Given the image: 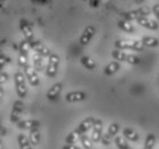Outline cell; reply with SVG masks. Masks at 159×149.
Listing matches in <instances>:
<instances>
[{
  "instance_id": "ffe728a7",
  "label": "cell",
  "mask_w": 159,
  "mask_h": 149,
  "mask_svg": "<svg viewBox=\"0 0 159 149\" xmlns=\"http://www.w3.org/2000/svg\"><path fill=\"white\" fill-rule=\"evenodd\" d=\"M142 43L147 47H157L159 45V40L157 38H155V37H143Z\"/></svg>"
},
{
  "instance_id": "7a4b0ae2",
  "label": "cell",
  "mask_w": 159,
  "mask_h": 149,
  "mask_svg": "<svg viewBox=\"0 0 159 149\" xmlns=\"http://www.w3.org/2000/svg\"><path fill=\"white\" fill-rule=\"evenodd\" d=\"M150 14V9L148 7H143L139 8V9H135V11H129V12H126V13H123V17L124 20H126V21H138L139 18L141 17H145L147 15Z\"/></svg>"
},
{
  "instance_id": "30bf717a",
  "label": "cell",
  "mask_w": 159,
  "mask_h": 149,
  "mask_svg": "<svg viewBox=\"0 0 159 149\" xmlns=\"http://www.w3.org/2000/svg\"><path fill=\"white\" fill-rule=\"evenodd\" d=\"M102 128H103V123L101 119H96L93 126V133H92V141L100 142L102 138Z\"/></svg>"
},
{
  "instance_id": "ac0fdd59",
  "label": "cell",
  "mask_w": 159,
  "mask_h": 149,
  "mask_svg": "<svg viewBox=\"0 0 159 149\" xmlns=\"http://www.w3.org/2000/svg\"><path fill=\"white\" fill-rule=\"evenodd\" d=\"M118 26H119L123 31H125V32H127V33H135V29H134V26H132V23H129L128 21H126V20H120L119 22H118Z\"/></svg>"
},
{
  "instance_id": "f1b7e54d",
  "label": "cell",
  "mask_w": 159,
  "mask_h": 149,
  "mask_svg": "<svg viewBox=\"0 0 159 149\" xmlns=\"http://www.w3.org/2000/svg\"><path fill=\"white\" fill-rule=\"evenodd\" d=\"M111 55L117 61H126L127 60V55L123 51H112Z\"/></svg>"
},
{
  "instance_id": "52a82bcc",
  "label": "cell",
  "mask_w": 159,
  "mask_h": 149,
  "mask_svg": "<svg viewBox=\"0 0 159 149\" xmlns=\"http://www.w3.org/2000/svg\"><path fill=\"white\" fill-rule=\"evenodd\" d=\"M24 73H25L26 78L29 79V83L31 84V86H38L39 85V77H38L36 69L33 67L28 64L24 68Z\"/></svg>"
},
{
  "instance_id": "484cf974",
  "label": "cell",
  "mask_w": 159,
  "mask_h": 149,
  "mask_svg": "<svg viewBox=\"0 0 159 149\" xmlns=\"http://www.w3.org/2000/svg\"><path fill=\"white\" fill-rule=\"evenodd\" d=\"M80 138H81V135L78 134L76 131H73L65 138V142H66V145H73V143L78 141Z\"/></svg>"
},
{
  "instance_id": "d6986e66",
  "label": "cell",
  "mask_w": 159,
  "mask_h": 149,
  "mask_svg": "<svg viewBox=\"0 0 159 149\" xmlns=\"http://www.w3.org/2000/svg\"><path fill=\"white\" fill-rule=\"evenodd\" d=\"M80 62H81V64L88 70H93V69H95V67H96L95 61L92 60L89 56H83V58H80Z\"/></svg>"
},
{
  "instance_id": "e0dca14e",
  "label": "cell",
  "mask_w": 159,
  "mask_h": 149,
  "mask_svg": "<svg viewBox=\"0 0 159 149\" xmlns=\"http://www.w3.org/2000/svg\"><path fill=\"white\" fill-rule=\"evenodd\" d=\"M119 68H120V66L117 61L111 62V63H109L108 66L104 68V75H107V76H111V75H113V73H116L117 71L119 70Z\"/></svg>"
},
{
  "instance_id": "2e32d148",
  "label": "cell",
  "mask_w": 159,
  "mask_h": 149,
  "mask_svg": "<svg viewBox=\"0 0 159 149\" xmlns=\"http://www.w3.org/2000/svg\"><path fill=\"white\" fill-rule=\"evenodd\" d=\"M124 137L127 139V140H129L132 142H136L139 140V133L135 130L133 128H130V127H126V128H124Z\"/></svg>"
},
{
  "instance_id": "ab89813d",
  "label": "cell",
  "mask_w": 159,
  "mask_h": 149,
  "mask_svg": "<svg viewBox=\"0 0 159 149\" xmlns=\"http://www.w3.org/2000/svg\"><path fill=\"white\" fill-rule=\"evenodd\" d=\"M6 134V130H5L4 127H1V135H5Z\"/></svg>"
},
{
  "instance_id": "6da1fadb",
  "label": "cell",
  "mask_w": 159,
  "mask_h": 149,
  "mask_svg": "<svg viewBox=\"0 0 159 149\" xmlns=\"http://www.w3.org/2000/svg\"><path fill=\"white\" fill-rule=\"evenodd\" d=\"M115 46L118 49H133L136 52H143L144 51V45L142 43V40H129V39H119L115 43Z\"/></svg>"
},
{
  "instance_id": "ba28073f",
  "label": "cell",
  "mask_w": 159,
  "mask_h": 149,
  "mask_svg": "<svg viewBox=\"0 0 159 149\" xmlns=\"http://www.w3.org/2000/svg\"><path fill=\"white\" fill-rule=\"evenodd\" d=\"M20 29L23 32L24 37H25V40L32 43L33 41V30L31 28V24H30L26 20H21L20 21Z\"/></svg>"
},
{
  "instance_id": "e575fe53",
  "label": "cell",
  "mask_w": 159,
  "mask_h": 149,
  "mask_svg": "<svg viewBox=\"0 0 159 149\" xmlns=\"http://www.w3.org/2000/svg\"><path fill=\"white\" fill-rule=\"evenodd\" d=\"M152 13L155 14V16L159 21V4H155L152 6Z\"/></svg>"
},
{
  "instance_id": "f35d334b",
  "label": "cell",
  "mask_w": 159,
  "mask_h": 149,
  "mask_svg": "<svg viewBox=\"0 0 159 149\" xmlns=\"http://www.w3.org/2000/svg\"><path fill=\"white\" fill-rule=\"evenodd\" d=\"M32 2L33 4H41V5H46V4H48V1H38V0H32Z\"/></svg>"
},
{
  "instance_id": "9c48e42d",
  "label": "cell",
  "mask_w": 159,
  "mask_h": 149,
  "mask_svg": "<svg viewBox=\"0 0 159 149\" xmlns=\"http://www.w3.org/2000/svg\"><path fill=\"white\" fill-rule=\"evenodd\" d=\"M31 47H32L33 51H36V53H39L43 56H51L52 55L51 51L40 40H33L32 43H31Z\"/></svg>"
},
{
  "instance_id": "1f68e13d",
  "label": "cell",
  "mask_w": 159,
  "mask_h": 149,
  "mask_svg": "<svg viewBox=\"0 0 159 149\" xmlns=\"http://www.w3.org/2000/svg\"><path fill=\"white\" fill-rule=\"evenodd\" d=\"M112 141V137L109 133H104V134H102V138H101V143L103 146H109L111 143Z\"/></svg>"
},
{
  "instance_id": "7c38bea8",
  "label": "cell",
  "mask_w": 159,
  "mask_h": 149,
  "mask_svg": "<svg viewBox=\"0 0 159 149\" xmlns=\"http://www.w3.org/2000/svg\"><path fill=\"white\" fill-rule=\"evenodd\" d=\"M40 126V122L36 119H25V120H21L20 123H17L18 128H22V130H33V128H37V127Z\"/></svg>"
},
{
  "instance_id": "cb8c5ba5",
  "label": "cell",
  "mask_w": 159,
  "mask_h": 149,
  "mask_svg": "<svg viewBox=\"0 0 159 149\" xmlns=\"http://www.w3.org/2000/svg\"><path fill=\"white\" fill-rule=\"evenodd\" d=\"M115 143L119 149H133L128 143L126 142V140L123 138V137H116L115 139Z\"/></svg>"
},
{
  "instance_id": "5b68a950",
  "label": "cell",
  "mask_w": 159,
  "mask_h": 149,
  "mask_svg": "<svg viewBox=\"0 0 159 149\" xmlns=\"http://www.w3.org/2000/svg\"><path fill=\"white\" fill-rule=\"evenodd\" d=\"M23 110H24V105H23V102L17 100V101L14 102V105H13V109H11V120L13 123H20L21 120L22 116V113H23Z\"/></svg>"
},
{
  "instance_id": "3957f363",
  "label": "cell",
  "mask_w": 159,
  "mask_h": 149,
  "mask_svg": "<svg viewBox=\"0 0 159 149\" xmlns=\"http://www.w3.org/2000/svg\"><path fill=\"white\" fill-rule=\"evenodd\" d=\"M15 85H16V92H17V95L20 98H25L26 93H28V90H26V85H25V76L24 73H22L21 71H17L15 73Z\"/></svg>"
},
{
  "instance_id": "f546056e",
  "label": "cell",
  "mask_w": 159,
  "mask_h": 149,
  "mask_svg": "<svg viewBox=\"0 0 159 149\" xmlns=\"http://www.w3.org/2000/svg\"><path fill=\"white\" fill-rule=\"evenodd\" d=\"M18 64L24 69L29 63H28V54H23V53H20L18 55Z\"/></svg>"
},
{
  "instance_id": "7402d4cb",
  "label": "cell",
  "mask_w": 159,
  "mask_h": 149,
  "mask_svg": "<svg viewBox=\"0 0 159 149\" xmlns=\"http://www.w3.org/2000/svg\"><path fill=\"white\" fill-rule=\"evenodd\" d=\"M17 141H18V145H20V149H32L29 140H28V138L24 134H22V133L18 134Z\"/></svg>"
},
{
  "instance_id": "277c9868",
  "label": "cell",
  "mask_w": 159,
  "mask_h": 149,
  "mask_svg": "<svg viewBox=\"0 0 159 149\" xmlns=\"http://www.w3.org/2000/svg\"><path fill=\"white\" fill-rule=\"evenodd\" d=\"M58 63H60V58H58V55L52 54L51 56H49V58H48L47 69H46V75H47L49 78H54V77L56 76Z\"/></svg>"
},
{
  "instance_id": "d6a6232c",
  "label": "cell",
  "mask_w": 159,
  "mask_h": 149,
  "mask_svg": "<svg viewBox=\"0 0 159 149\" xmlns=\"http://www.w3.org/2000/svg\"><path fill=\"white\" fill-rule=\"evenodd\" d=\"M126 62H128L129 64H138V63H140V58L136 55H127Z\"/></svg>"
},
{
  "instance_id": "83f0119b",
  "label": "cell",
  "mask_w": 159,
  "mask_h": 149,
  "mask_svg": "<svg viewBox=\"0 0 159 149\" xmlns=\"http://www.w3.org/2000/svg\"><path fill=\"white\" fill-rule=\"evenodd\" d=\"M80 141H81V145H83V147L85 149H92V147H93V141H92V139L88 138L86 134L81 135Z\"/></svg>"
},
{
  "instance_id": "d590c367",
  "label": "cell",
  "mask_w": 159,
  "mask_h": 149,
  "mask_svg": "<svg viewBox=\"0 0 159 149\" xmlns=\"http://www.w3.org/2000/svg\"><path fill=\"white\" fill-rule=\"evenodd\" d=\"M8 80V75L6 72H4V71H1V73H0V84L2 85L4 83H6Z\"/></svg>"
},
{
  "instance_id": "d4e9b609",
  "label": "cell",
  "mask_w": 159,
  "mask_h": 149,
  "mask_svg": "<svg viewBox=\"0 0 159 149\" xmlns=\"http://www.w3.org/2000/svg\"><path fill=\"white\" fill-rule=\"evenodd\" d=\"M155 142H156L155 134H153V133H149V134L147 135V139H145L144 148H143V149H153Z\"/></svg>"
},
{
  "instance_id": "4316f807",
  "label": "cell",
  "mask_w": 159,
  "mask_h": 149,
  "mask_svg": "<svg viewBox=\"0 0 159 149\" xmlns=\"http://www.w3.org/2000/svg\"><path fill=\"white\" fill-rule=\"evenodd\" d=\"M31 43L28 41V40H22L21 43H20V48H18V51L20 53H23V54H28V52L31 49Z\"/></svg>"
},
{
  "instance_id": "8992f818",
  "label": "cell",
  "mask_w": 159,
  "mask_h": 149,
  "mask_svg": "<svg viewBox=\"0 0 159 149\" xmlns=\"http://www.w3.org/2000/svg\"><path fill=\"white\" fill-rule=\"evenodd\" d=\"M95 120L96 119H94L93 117H88V118L84 119L83 122L78 125V127H77L75 131H76L78 134L84 135L87 131H89L90 128H93V126H94V124H95Z\"/></svg>"
},
{
  "instance_id": "603a6c76",
  "label": "cell",
  "mask_w": 159,
  "mask_h": 149,
  "mask_svg": "<svg viewBox=\"0 0 159 149\" xmlns=\"http://www.w3.org/2000/svg\"><path fill=\"white\" fill-rule=\"evenodd\" d=\"M39 140H40L39 128L37 127V128L31 130V132H30V141H31V143H32L33 146H37L38 143H39Z\"/></svg>"
},
{
  "instance_id": "5bb4252c",
  "label": "cell",
  "mask_w": 159,
  "mask_h": 149,
  "mask_svg": "<svg viewBox=\"0 0 159 149\" xmlns=\"http://www.w3.org/2000/svg\"><path fill=\"white\" fill-rule=\"evenodd\" d=\"M61 91H62V84L61 83H56V84H54V85H53L49 90H48L46 96H47L48 100L54 101V100H56V99L58 98V95H60Z\"/></svg>"
},
{
  "instance_id": "8d00e7d4",
  "label": "cell",
  "mask_w": 159,
  "mask_h": 149,
  "mask_svg": "<svg viewBox=\"0 0 159 149\" xmlns=\"http://www.w3.org/2000/svg\"><path fill=\"white\" fill-rule=\"evenodd\" d=\"M89 4L92 7H98V4H100V1L98 0H90Z\"/></svg>"
},
{
  "instance_id": "8fae6325",
  "label": "cell",
  "mask_w": 159,
  "mask_h": 149,
  "mask_svg": "<svg viewBox=\"0 0 159 149\" xmlns=\"http://www.w3.org/2000/svg\"><path fill=\"white\" fill-rule=\"evenodd\" d=\"M95 35V28L94 26H87L86 29L84 30L83 35H81V37H80V44L81 45H87L88 43L90 41V39L93 38V36Z\"/></svg>"
},
{
  "instance_id": "4fadbf2b",
  "label": "cell",
  "mask_w": 159,
  "mask_h": 149,
  "mask_svg": "<svg viewBox=\"0 0 159 149\" xmlns=\"http://www.w3.org/2000/svg\"><path fill=\"white\" fill-rule=\"evenodd\" d=\"M87 98V95L85 92H71L65 95V101L68 102H78V101H84Z\"/></svg>"
},
{
  "instance_id": "9a60e30c",
  "label": "cell",
  "mask_w": 159,
  "mask_h": 149,
  "mask_svg": "<svg viewBox=\"0 0 159 149\" xmlns=\"http://www.w3.org/2000/svg\"><path fill=\"white\" fill-rule=\"evenodd\" d=\"M138 23L140 24L141 26L143 28H147V29H150V30H157L158 29V23L153 21V20H149L147 17H141L138 20Z\"/></svg>"
},
{
  "instance_id": "836d02e7",
  "label": "cell",
  "mask_w": 159,
  "mask_h": 149,
  "mask_svg": "<svg viewBox=\"0 0 159 149\" xmlns=\"http://www.w3.org/2000/svg\"><path fill=\"white\" fill-rule=\"evenodd\" d=\"M11 60L9 58H7L6 55H4V54L0 55V66L1 67L5 66L6 63H11Z\"/></svg>"
},
{
  "instance_id": "4dcf8cb0",
  "label": "cell",
  "mask_w": 159,
  "mask_h": 149,
  "mask_svg": "<svg viewBox=\"0 0 159 149\" xmlns=\"http://www.w3.org/2000/svg\"><path fill=\"white\" fill-rule=\"evenodd\" d=\"M118 130H119L118 123H112V124H110V126H109V128H108V133L111 135V137H115V135L118 133Z\"/></svg>"
},
{
  "instance_id": "74e56055",
  "label": "cell",
  "mask_w": 159,
  "mask_h": 149,
  "mask_svg": "<svg viewBox=\"0 0 159 149\" xmlns=\"http://www.w3.org/2000/svg\"><path fill=\"white\" fill-rule=\"evenodd\" d=\"M62 149H80L79 147H77L75 145H65Z\"/></svg>"
},
{
  "instance_id": "44dd1931",
  "label": "cell",
  "mask_w": 159,
  "mask_h": 149,
  "mask_svg": "<svg viewBox=\"0 0 159 149\" xmlns=\"http://www.w3.org/2000/svg\"><path fill=\"white\" fill-rule=\"evenodd\" d=\"M33 63H34V69H36V71H41L43 68V55H40L39 53H36V54L33 55Z\"/></svg>"
}]
</instances>
